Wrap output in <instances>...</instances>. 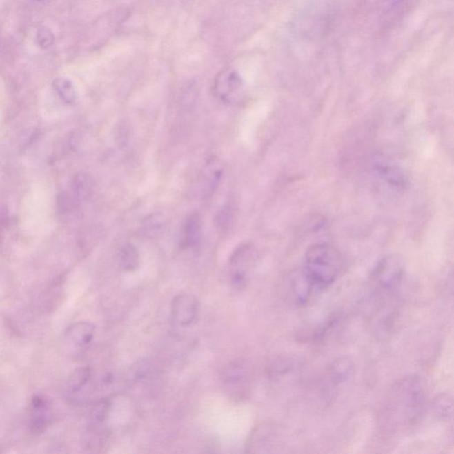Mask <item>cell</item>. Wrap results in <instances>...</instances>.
Returning a JSON list of instances; mask_svg holds the SVG:
<instances>
[{
  "label": "cell",
  "instance_id": "6da1fadb",
  "mask_svg": "<svg viewBox=\"0 0 454 454\" xmlns=\"http://www.w3.org/2000/svg\"><path fill=\"white\" fill-rule=\"evenodd\" d=\"M427 403L424 382L407 376L394 384L385 396L379 413L382 431L399 434L409 430L421 418Z\"/></svg>",
  "mask_w": 454,
  "mask_h": 454
},
{
  "label": "cell",
  "instance_id": "7a4b0ae2",
  "mask_svg": "<svg viewBox=\"0 0 454 454\" xmlns=\"http://www.w3.org/2000/svg\"><path fill=\"white\" fill-rule=\"evenodd\" d=\"M343 268V257L334 246L320 242L308 248L303 273L314 288L333 284Z\"/></svg>",
  "mask_w": 454,
  "mask_h": 454
},
{
  "label": "cell",
  "instance_id": "3957f363",
  "mask_svg": "<svg viewBox=\"0 0 454 454\" xmlns=\"http://www.w3.org/2000/svg\"><path fill=\"white\" fill-rule=\"evenodd\" d=\"M405 275L403 261L395 255L382 258L372 270L370 284L377 297L384 298L393 295Z\"/></svg>",
  "mask_w": 454,
  "mask_h": 454
},
{
  "label": "cell",
  "instance_id": "277c9868",
  "mask_svg": "<svg viewBox=\"0 0 454 454\" xmlns=\"http://www.w3.org/2000/svg\"><path fill=\"white\" fill-rule=\"evenodd\" d=\"M257 252L251 244L241 245L230 258V278L233 287L242 289L247 284L248 275L257 263Z\"/></svg>",
  "mask_w": 454,
  "mask_h": 454
},
{
  "label": "cell",
  "instance_id": "5b68a950",
  "mask_svg": "<svg viewBox=\"0 0 454 454\" xmlns=\"http://www.w3.org/2000/svg\"><path fill=\"white\" fill-rule=\"evenodd\" d=\"M95 326L87 322H79L68 326L64 335V347L71 356L85 353L92 343Z\"/></svg>",
  "mask_w": 454,
  "mask_h": 454
},
{
  "label": "cell",
  "instance_id": "8992f818",
  "mask_svg": "<svg viewBox=\"0 0 454 454\" xmlns=\"http://www.w3.org/2000/svg\"><path fill=\"white\" fill-rule=\"evenodd\" d=\"M251 376L250 363L245 359H236L230 363L224 371V384L235 397H242L250 388Z\"/></svg>",
  "mask_w": 454,
  "mask_h": 454
},
{
  "label": "cell",
  "instance_id": "52a82bcc",
  "mask_svg": "<svg viewBox=\"0 0 454 454\" xmlns=\"http://www.w3.org/2000/svg\"><path fill=\"white\" fill-rule=\"evenodd\" d=\"M30 427L34 433H41L54 420V406L49 397L35 394L30 400Z\"/></svg>",
  "mask_w": 454,
  "mask_h": 454
},
{
  "label": "cell",
  "instance_id": "ba28073f",
  "mask_svg": "<svg viewBox=\"0 0 454 454\" xmlns=\"http://www.w3.org/2000/svg\"><path fill=\"white\" fill-rule=\"evenodd\" d=\"M223 177V166L221 161L217 157L210 158L205 164L200 176L197 179L195 192L198 197L209 198L219 188Z\"/></svg>",
  "mask_w": 454,
  "mask_h": 454
},
{
  "label": "cell",
  "instance_id": "9c48e42d",
  "mask_svg": "<svg viewBox=\"0 0 454 454\" xmlns=\"http://www.w3.org/2000/svg\"><path fill=\"white\" fill-rule=\"evenodd\" d=\"M200 304L197 297L190 294H179L172 304L173 322L181 326L195 324L198 319Z\"/></svg>",
  "mask_w": 454,
  "mask_h": 454
},
{
  "label": "cell",
  "instance_id": "30bf717a",
  "mask_svg": "<svg viewBox=\"0 0 454 454\" xmlns=\"http://www.w3.org/2000/svg\"><path fill=\"white\" fill-rule=\"evenodd\" d=\"M244 82L241 76L235 70L222 71L217 77L215 92L217 97L226 102L233 103L241 97Z\"/></svg>",
  "mask_w": 454,
  "mask_h": 454
},
{
  "label": "cell",
  "instance_id": "8fae6325",
  "mask_svg": "<svg viewBox=\"0 0 454 454\" xmlns=\"http://www.w3.org/2000/svg\"><path fill=\"white\" fill-rule=\"evenodd\" d=\"M203 225L201 217L193 213L188 217L183 226L182 245L186 248L197 250L201 241Z\"/></svg>",
  "mask_w": 454,
  "mask_h": 454
},
{
  "label": "cell",
  "instance_id": "7c38bea8",
  "mask_svg": "<svg viewBox=\"0 0 454 454\" xmlns=\"http://www.w3.org/2000/svg\"><path fill=\"white\" fill-rule=\"evenodd\" d=\"M379 176L391 188L404 189L408 183V178L401 168L391 164H380L377 167Z\"/></svg>",
  "mask_w": 454,
  "mask_h": 454
},
{
  "label": "cell",
  "instance_id": "4fadbf2b",
  "mask_svg": "<svg viewBox=\"0 0 454 454\" xmlns=\"http://www.w3.org/2000/svg\"><path fill=\"white\" fill-rule=\"evenodd\" d=\"M95 181L88 173L80 172L72 180V193L77 201H85L92 197Z\"/></svg>",
  "mask_w": 454,
  "mask_h": 454
},
{
  "label": "cell",
  "instance_id": "5bb4252c",
  "mask_svg": "<svg viewBox=\"0 0 454 454\" xmlns=\"http://www.w3.org/2000/svg\"><path fill=\"white\" fill-rule=\"evenodd\" d=\"M91 377L92 369L89 366H82V368L75 370L67 382L68 393L72 394L79 393L88 384Z\"/></svg>",
  "mask_w": 454,
  "mask_h": 454
},
{
  "label": "cell",
  "instance_id": "9a60e30c",
  "mask_svg": "<svg viewBox=\"0 0 454 454\" xmlns=\"http://www.w3.org/2000/svg\"><path fill=\"white\" fill-rule=\"evenodd\" d=\"M52 86H54L58 95L60 96L61 101L65 103L70 105L76 101V90H75L73 83L70 80L63 79V77H58V79H55Z\"/></svg>",
  "mask_w": 454,
  "mask_h": 454
},
{
  "label": "cell",
  "instance_id": "2e32d148",
  "mask_svg": "<svg viewBox=\"0 0 454 454\" xmlns=\"http://www.w3.org/2000/svg\"><path fill=\"white\" fill-rule=\"evenodd\" d=\"M353 372V365L348 359H340L333 364L331 368V381L337 384H343L351 377Z\"/></svg>",
  "mask_w": 454,
  "mask_h": 454
},
{
  "label": "cell",
  "instance_id": "e0dca14e",
  "mask_svg": "<svg viewBox=\"0 0 454 454\" xmlns=\"http://www.w3.org/2000/svg\"><path fill=\"white\" fill-rule=\"evenodd\" d=\"M139 266V254L132 244H126L121 252V266L126 272H135Z\"/></svg>",
  "mask_w": 454,
  "mask_h": 454
},
{
  "label": "cell",
  "instance_id": "ac0fdd59",
  "mask_svg": "<svg viewBox=\"0 0 454 454\" xmlns=\"http://www.w3.org/2000/svg\"><path fill=\"white\" fill-rule=\"evenodd\" d=\"M37 41L42 49L51 48L55 43V35L52 30L46 27H41L37 33Z\"/></svg>",
  "mask_w": 454,
  "mask_h": 454
},
{
  "label": "cell",
  "instance_id": "d6986e66",
  "mask_svg": "<svg viewBox=\"0 0 454 454\" xmlns=\"http://www.w3.org/2000/svg\"><path fill=\"white\" fill-rule=\"evenodd\" d=\"M402 1L403 0H382V4H384V9L391 10V9L395 8V6L399 5Z\"/></svg>",
  "mask_w": 454,
  "mask_h": 454
},
{
  "label": "cell",
  "instance_id": "ffe728a7",
  "mask_svg": "<svg viewBox=\"0 0 454 454\" xmlns=\"http://www.w3.org/2000/svg\"><path fill=\"white\" fill-rule=\"evenodd\" d=\"M37 1H42V0H37Z\"/></svg>",
  "mask_w": 454,
  "mask_h": 454
}]
</instances>
